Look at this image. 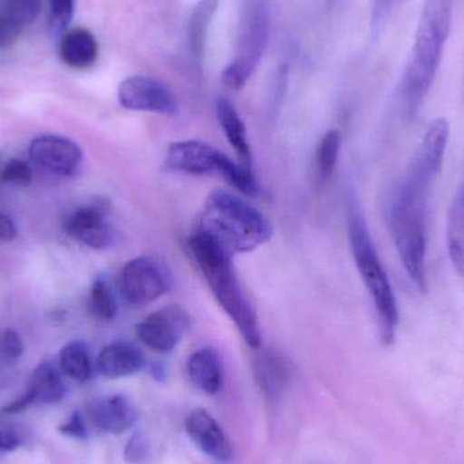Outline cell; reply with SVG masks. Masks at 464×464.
Returning a JSON list of instances; mask_svg holds the SVG:
<instances>
[{"label":"cell","mask_w":464,"mask_h":464,"mask_svg":"<svg viewBox=\"0 0 464 464\" xmlns=\"http://www.w3.org/2000/svg\"><path fill=\"white\" fill-rule=\"evenodd\" d=\"M450 140L446 119L430 122L405 176L392 189L387 222L403 267L416 288L427 283V208L430 188L443 166Z\"/></svg>","instance_id":"obj_1"},{"label":"cell","mask_w":464,"mask_h":464,"mask_svg":"<svg viewBox=\"0 0 464 464\" xmlns=\"http://www.w3.org/2000/svg\"><path fill=\"white\" fill-rule=\"evenodd\" d=\"M452 7L454 0H425L401 82V102L409 120L419 113L438 75L451 33Z\"/></svg>","instance_id":"obj_2"},{"label":"cell","mask_w":464,"mask_h":464,"mask_svg":"<svg viewBox=\"0 0 464 464\" xmlns=\"http://www.w3.org/2000/svg\"><path fill=\"white\" fill-rule=\"evenodd\" d=\"M188 246L215 299L234 322L245 343L250 348H261L258 315L240 285L231 254L200 231L192 234Z\"/></svg>","instance_id":"obj_3"},{"label":"cell","mask_w":464,"mask_h":464,"mask_svg":"<svg viewBox=\"0 0 464 464\" xmlns=\"http://www.w3.org/2000/svg\"><path fill=\"white\" fill-rule=\"evenodd\" d=\"M196 231L219 243L231 256L256 250L273 235L272 225L264 214L222 189L209 193Z\"/></svg>","instance_id":"obj_4"},{"label":"cell","mask_w":464,"mask_h":464,"mask_svg":"<svg viewBox=\"0 0 464 464\" xmlns=\"http://www.w3.org/2000/svg\"><path fill=\"white\" fill-rule=\"evenodd\" d=\"M348 234L352 256L375 307L382 343L392 346L397 338L400 324L397 299L373 245L364 215L357 204L349 207Z\"/></svg>","instance_id":"obj_5"},{"label":"cell","mask_w":464,"mask_h":464,"mask_svg":"<svg viewBox=\"0 0 464 464\" xmlns=\"http://www.w3.org/2000/svg\"><path fill=\"white\" fill-rule=\"evenodd\" d=\"M272 11L267 0H242L234 59L222 73L227 89L240 90L250 81L269 43Z\"/></svg>","instance_id":"obj_6"},{"label":"cell","mask_w":464,"mask_h":464,"mask_svg":"<svg viewBox=\"0 0 464 464\" xmlns=\"http://www.w3.org/2000/svg\"><path fill=\"white\" fill-rule=\"evenodd\" d=\"M173 277L162 261L151 256L130 259L119 276V294L130 307H144L168 294Z\"/></svg>","instance_id":"obj_7"},{"label":"cell","mask_w":464,"mask_h":464,"mask_svg":"<svg viewBox=\"0 0 464 464\" xmlns=\"http://www.w3.org/2000/svg\"><path fill=\"white\" fill-rule=\"evenodd\" d=\"M120 105L127 111L176 116L179 101L168 84L147 75L124 79L117 90Z\"/></svg>","instance_id":"obj_8"},{"label":"cell","mask_w":464,"mask_h":464,"mask_svg":"<svg viewBox=\"0 0 464 464\" xmlns=\"http://www.w3.org/2000/svg\"><path fill=\"white\" fill-rule=\"evenodd\" d=\"M190 326V316L179 304L166 305L147 315L136 326L139 340L158 353H170L181 343Z\"/></svg>","instance_id":"obj_9"},{"label":"cell","mask_w":464,"mask_h":464,"mask_svg":"<svg viewBox=\"0 0 464 464\" xmlns=\"http://www.w3.org/2000/svg\"><path fill=\"white\" fill-rule=\"evenodd\" d=\"M231 158L215 149L212 144L201 140L174 141L169 146L165 157V168L176 173L190 176L222 177Z\"/></svg>","instance_id":"obj_10"},{"label":"cell","mask_w":464,"mask_h":464,"mask_svg":"<svg viewBox=\"0 0 464 464\" xmlns=\"http://www.w3.org/2000/svg\"><path fill=\"white\" fill-rule=\"evenodd\" d=\"M29 157L49 173L72 177L83 162V152L75 141L57 135L35 138L29 146Z\"/></svg>","instance_id":"obj_11"},{"label":"cell","mask_w":464,"mask_h":464,"mask_svg":"<svg viewBox=\"0 0 464 464\" xmlns=\"http://www.w3.org/2000/svg\"><path fill=\"white\" fill-rule=\"evenodd\" d=\"M103 204H90L75 209L64 222V230L73 239L94 250H106L116 240V232L108 222Z\"/></svg>","instance_id":"obj_12"},{"label":"cell","mask_w":464,"mask_h":464,"mask_svg":"<svg viewBox=\"0 0 464 464\" xmlns=\"http://www.w3.org/2000/svg\"><path fill=\"white\" fill-rule=\"evenodd\" d=\"M60 372L62 371L51 362H41L33 371L26 392L8 403L3 409V413L18 414L33 405H52L64 400L67 387Z\"/></svg>","instance_id":"obj_13"},{"label":"cell","mask_w":464,"mask_h":464,"mask_svg":"<svg viewBox=\"0 0 464 464\" xmlns=\"http://www.w3.org/2000/svg\"><path fill=\"white\" fill-rule=\"evenodd\" d=\"M185 430L193 443L219 463H231L234 449L219 422L204 409H196L185 420Z\"/></svg>","instance_id":"obj_14"},{"label":"cell","mask_w":464,"mask_h":464,"mask_svg":"<svg viewBox=\"0 0 464 464\" xmlns=\"http://www.w3.org/2000/svg\"><path fill=\"white\" fill-rule=\"evenodd\" d=\"M86 419L101 432L120 435L135 425L138 411L127 398L111 395L92 402L87 408Z\"/></svg>","instance_id":"obj_15"},{"label":"cell","mask_w":464,"mask_h":464,"mask_svg":"<svg viewBox=\"0 0 464 464\" xmlns=\"http://www.w3.org/2000/svg\"><path fill=\"white\" fill-rule=\"evenodd\" d=\"M146 365L143 352L130 343H109L98 354L95 370L106 379H121L136 375Z\"/></svg>","instance_id":"obj_16"},{"label":"cell","mask_w":464,"mask_h":464,"mask_svg":"<svg viewBox=\"0 0 464 464\" xmlns=\"http://www.w3.org/2000/svg\"><path fill=\"white\" fill-rule=\"evenodd\" d=\"M190 382L208 395L220 392L225 383V371L219 353L212 348H201L190 354L187 362Z\"/></svg>","instance_id":"obj_17"},{"label":"cell","mask_w":464,"mask_h":464,"mask_svg":"<svg viewBox=\"0 0 464 464\" xmlns=\"http://www.w3.org/2000/svg\"><path fill=\"white\" fill-rule=\"evenodd\" d=\"M98 41L90 30L76 27L60 38V59L68 67L84 70L98 59Z\"/></svg>","instance_id":"obj_18"},{"label":"cell","mask_w":464,"mask_h":464,"mask_svg":"<svg viewBox=\"0 0 464 464\" xmlns=\"http://www.w3.org/2000/svg\"><path fill=\"white\" fill-rule=\"evenodd\" d=\"M254 372L259 389L269 400H276L288 383V365L280 354L273 351H265L256 356Z\"/></svg>","instance_id":"obj_19"},{"label":"cell","mask_w":464,"mask_h":464,"mask_svg":"<svg viewBox=\"0 0 464 464\" xmlns=\"http://www.w3.org/2000/svg\"><path fill=\"white\" fill-rule=\"evenodd\" d=\"M220 0H198L188 24V48L198 63L203 62L208 41L209 27L219 8Z\"/></svg>","instance_id":"obj_20"},{"label":"cell","mask_w":464,"mask_h":464,"mask_svg":"<svg viewBox=\"0 0 464 464\" xmlns=\"http://www.w3.org/2000/svg\"><path fill=\"white\" fill-rule=\"evenodd\" d=\"M217 116L228 143L231 144L235 152L239 155L240 162L243 165L250 166L251 152L247 130H246L245 122L240 119L239 113H237L235 106L232 105L231 101L223 97L218 100Z\"/></svg>","instance_id":"obj_21"},{"label":"cell","mask_w":464,"mask_h":464,"mask_svg":"<svg viewBox=\"0 0 464 464\" xmlns=\"http://www.w3.org/2000/svg\"><path fill=\"white\" fill-rule=\"evenodd\" d=\"M59 367L73 381L81 383L90 381L94 373V362L89 345L83 341H72L63 346L59 353Z\"/></svg>","instance_id":"obj_22"},{"label":"cell","mask_w":464,"mask_h":464,"mask_svg":"<svg viewBox=\"0 0 464 464\" xmlns=\"http://www.w3.org/2000/svg\"><path fill=\"white\" fill-rule=\"evenodd\" d=\"M447 243L452 265L464 276V182L458 189L450 209Z\"/></svg>","instance_id":"obj_23"},{"label":"cell","mask_w":464,"mask_h":464,"mask_svg":"<svg viewBox=\"0 0 464 464\" xmlns=\"http://www.w3.org/2000/svg\"><path fill=\"white\" fill-rule=\"evenodd\" d=\"M340 151L341 133L337 130L324 133L315 155V174L319 187H324L332 179L337 168Z\"/></svg>","instance_id":"obj_24"},{"label":"cell","mask_w":464,"mask_h":464,"mask_svg":"<svg viewBox=\"0 0 464 464\" xmlns=\"http://www.w3.org/2000/svg\"><path fill=\"white\" fill-rule=\"evenodd\" d=\"M90 314L98 321L111 322L116 318L119 304L113 289L103 277H98L90 289L89 302Z\"/></svg>","instance_id":"obj_25"},{"label":"cell","mask_w":464,"mask_h":464,"mask_svg":"<svg viewBox=\"0 0 464 464\" xmlns=\"http://www.w3.org/2000/svg\"><path fill=\"white\" fill-rule=\"evenodd\" d=\"M41 0H0V15L24 30L37 19Z\"/></svg>","instance_id":"obj_26"},{"label":"cell","mask_w":464,"mask_h":464,"mask_svg":"<svg viewBox=\"0 0 464 464\" xmlns=\"http://www.w3.org/2000/svg\"><path fill=\"white\" fill-rule=\"evenodd\" d=\"M73 10L75 0H49L48 29L52 40H60L67 33Z\"/></svg>","instance_id":"obj_27"},{"label":"cell","mask_w":464,"mask_h":464,"mask_svg":"<svg viewBox=\"0 0 464 464\" xmlns=\"http://www.w3.org/2000/svg\"><path fill=\"white\" fill-rule=\"evenodd\" d=\"M32 169L24 160H7L5 171H3L2 182L7 184L18 185V187H27L32 182Z\"/></svg>","instance_id":"obj_28"},{"label":"cell","mask_w":464,"mask_h":464,"mask_svg":"<svg viewBox=\"0 0 464 464\" xmlns=\"http://www.w3.org/2000/svg\"><path fill=\"white\" fill-rule=\"evenodd\" d=\"M24 346L18 333L3 330L0 333V359L5 362H16L24 354Z\"/></svg>","instance_id":"obj_29"},{"label":"cell","mask_w":464,"mask_h":464,"mask_svg":"<svg viewBox=\"0 0 464 464\" xmlns=\"http://www.w3.org/2000/svg\"><path fill=\"white\" fill-rule=\"evenodd\" d=\"M59 432L68 438L76 439V440H86L89 438V430H87L86 419L81 411H73L64 422L59 427Z\"/></svg>","instance_id":"obj_30"},{"label":"cell","mask_w":464,"mask_h":464,"mask_svg":"<svg viewBox=\"0 0 464 464\" xmlns=\"http://www.w3.org/2000/svg\"><path fill=\"white\" fill-rule=\"evenodd\" d=\"M147 455H149V444L146 438L141 433H135L125 447V460L130 464H140L146 460Z\"/></svg>","instance_id":"obj_31"},{"label":"cell","mask_w":464,"mask_h":464,"mask_svg":"<svg viewBox=\"0 0 464 464\" xmlns=\"http://www.w3.org/2000/svg\"><path fill=\"white\" fill-rule=\"evenodd\" d=\"M395 0H372V7H371V32L373 35H378L383 29L390 13H392V5Z\"/></svg>","instance_id":"obj_32"},{"label":"cell","mask_w":464,"mask_h":464,"mask_svg":"<svg viewBox=\"0 0 464 464\" xmlns=\"http://www.w3.org/2000/svg\"><path fill=\"white\" fill-rule=\"evenodd\" d=\"M24 436L16 428L0 425V452H13L22 446Z\"/></svg>","instance_id":"obj_33"},{"label":"cell","mask_w":464,"mask_h":464,"mask_svg":"<svg viewBox=\"0 0 464 464\" xmlns=\"http://www.w3.org/2000/svg\"><path fill=\"white\" fill-rule=\"evenodd\" d=\"M19 34H21V30L0 15V49L7 48L11 44L15 43Z\"/></svg>","instance_id":"obj_34"},{"label":"cell","mask_w":464,"mask_h":464,"mask_svg":"<svg viewBox=\"0 0 464 464\" xmlns=\"http://www.w3.org/2000/svg\"><path fill=\"white\" fill-rule=\"evenodd\" d=\"M16 237L15 223L10 217L0 212V242H11Z\"/></svg>","instance_id":"obj_35"},{"label":"cell","mask_w":464,"mask_h":464,"mask_svg":"<svg viewBox=\"0 0 464 464\" xmlns=\"http://www.w3.org/2000/svg\"><path fill=\"white\" fill-rule=\"evenodd\" d=\"M7 160H5L2 152H0V182H2L3 171H5V165H7Z\"/></svg>","instance_id":"obj_36"},{"label":"cell","mask_w":464,"mask_h":464,"mask_svg":"<svg viewBox=\"0 0 464 464\" xmlns=\"http://www.w3.org/2000/svg\"><path fill=\"white\" fill-rule=\"evenodd\" d=\"M329 2H333V0H329Z\"/></svg>","instance_id":"obj_37"}]
</instances>
